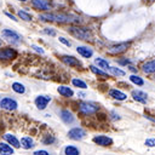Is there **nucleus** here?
Returning a JSON list of instances; mask_svg holds the SVG:
<instances>
[{"label":"nucleus","instance_id":"obj_1","mask_svg":"<svg viewBox=\"0 0 155 155\" xmlns=\"http://www.w3.org/2000/svg\"><path fill=\"white\" fill-rule=\"evenodd\" d=\"M39 19L59 22V23H74L78 21L80 22V18L71 16V15H64V13H41L39 15Z\"/></svg>","mask_w":155,"mask_h":155},{"label":"nucleus","instance_id":"obj_38","mask_svg":"<svg viewBox=\"0 0 155 155\" xmlns=\"http://www.w3.org/2000/svg\"><path fill=\"white\" fill-rule=\"evenodd\" d=\"M119 63H121V64H126V63H130V61H128V59H124V61H120Z\"/></svg>","mask_w":155,"mask_h":155},{"label":"nucleus","instance_id":"obj_13","mask_svg":"<svg viewBox=\"0 0 155 155\" xmlns=\"http://www.w3.org/2000/svg\"><path fill=\"white\" fill-rule=\"evenodd\" d=\"M130 42H120V44H116V45H113L109 47V52L110 53H122L125 52L128 47H130Z\"/></svg>","mask_w":155,"mask_h":155},{"label":"nucleus","instance_id":"obj_7","mask_svg":"<svg viewBox=\"0 0 155 155\" xmlns=\"http://www.w3.org/2000/svg\"><path fill=\"white\" fill-rule=\"evenodd\" d=\"M68 137L73 140H81L86 137V131L81 127H74L68 131Z\"/></svg>","mask_w":155,"mask_h":155},{"label":"nucleus","instance_id":"obj_20","mask_svg":"<svg viewBox=\"0 0 155 155\" xmlns=\"http://www.w3.org/2000/svg\"><path fill=\"white\" fill-rule=\"evenodd\" d=\"M21 147L23 149H25V150L31 149L34 147V140L30 137H27V136L25 137H22V139H21Z\"/></svg>","mask_w":155,"mask_h":155},{"label":"nucleus","instance_id":"obj_18","mask_svg":"<svg viewBox=\"0 0 155 155\" xmlns=\"http://www.w3.org/2000/svg\"><path fill=\"white\" fill-rule=\"evenodd\" d=\"M13 154V147L8 143H1L0 142V155H12Z\"/></svg>","mask_w":155,"mask_h":155},{"label":"nucleus","instance_id":"obj_29","mask_svg":"<svg viewBox=\"0 0 155 155\" xmlns=\"http://www.w3.org/2000/svg\"><path fill=\"white\" fill-rule=\"evenodd\" d=\"M109 70H110L111 74H114V75H116V76H124V75H125V71H124V70H121V69H119V68H115V67H110Z\"/></svg>","mask_w":155,"mask_h":155},{"label":"nucleus","instance_id":"obj_9","mask_svg":"<svg viewBox=\"0 0 155 155\" xmlns=\"http://www.w3.org/2000/svg\"><path fill=\"white\" fill-rule=\"evenodd\" d=\"M61 61H62L64 64L69 65V67H74V68H81V67H82L81 62H80L78 58L73 57V56L64 54V56H62V57H61Z\"/></svg>","mask_w":155,"mask_h":155},{"label":"nucleus","instance_id":"obj_12","mask_svg":"<svg viewBox=\"0 0 155 155\" xmlns=\"http://www.w3.org/2000/svg\"><path fill=\"white\" fill-rule=\"evenodd\" d=\"M96 144L101 145V147H108L110 144H113V139L108 136H104V134H99V136H94L93 139H92Z\"/></svg>","mask_w":155,"mask_h":155},{"label":"nucleus","instance_id":"obj_30","mask_svg":"<svg viewBox=\"0 0 155 155\" xmlns=\"http://www.w3.org/2000/svg\"><path fill=\"white\" fill-rule=\"evenodd\" d=\"M56 142V138L53 137V136H51V134H48V136H45L44 137V139H42V143L44 144H46V145H51L52 143H54Z\"/></svg>","mask_w":155,"mask_h":155},{"label":"nucleus","instance_id":"obj_16","mask_svg":"<svg viewBox=\"0 0 155 155\" xmlns=\"http://www.w3.org/2000/svg\"><path fill=\"white\" fill-rule=\"evenodd\" d=\"M4 139L6 140V143H8L10 145H12L13 148H19V147H21V142L17 139V137H16L15 134L5 133V134H4Z\"/></svg>","mask_w":155,"mask_h":155},{"label":"nucleus","instance_id":"obj_22","mask_svg":"<svg viewBox=\"0 0 155 155\" xmlns=\"http://www.w3.org/2000/svg\"><path fill=\"white\" fill-rule=\"evenodd\" d=\"M142 70H143L144 73H147V74L155 73V59H154V61H150V62H147L145 64H143Z\"/></svg>","mask_w":155,"mask_h":155},{"label":"nucleus","instance_id":"obj_17","mask_svg":"<svg viewBox=\"0 0 155 155\" xmlns=\"http://www.w3.org/2000/svg\"><path fill=\"white\" fill-rule=\"evenodd\" d=\"M76 52L79 54H81L82 57H85V58H90L93 54L92 48H90L88 46H78L76 47Z\"/></svg>","mask_w":155,"mask_h":155},{"label":"nucleus","instance_id":"obj_40","mask_svg":"<svg viewBox=\"0 0 155 155\" xmlns=\"http://www.w3.org/2000/svg\"><path fill=\"white\" fill-rule=\"evenodd\" d=\"M18 1H27V0H18Z\"/></svg>","mask_w":155,"mask_h":155},{"label":"nucleus","instance_id":"obj_42","mask_svg":"<svg viewBox=\"0 0 155 155\" xmlns=\"http://www.w3.org/2000/svg\"><path fill=\"white\" fill-rule=\"evenodd\" d=\"M0 102H1V98H0Z\"/></svg>","mask_w":155,"mask_h":155},{"label":"nucleus","instance_id":"obj_32","mask_svg":"<svg viewBox=\"0 0 155 155\" xmlns=\"http://www.w3.org/2000/svg\"><path fill=\"white\" fill-rule=\"evenodd\" d=\"M44 33H45V34H48V35H51V36H54V35H56V30H53L52 28H45V29H44Z\"/></svg>","mask_w":155,"mask_h":155},{"label":"nucleus","instance_id":"obj_41","mask_svg":"<svg viewBox=\"0 0 155 155\" xmlns=\"http://www.w3.org/2000/svg\"><path fill=\"white\" fill-rule=\"evenodd\" d=\"M0 46H1V41H0Z\"/></svg>","mask_w":155,"mask_h":155},{"label":"nucleus","instance_id":"obj_10","mask_svg":"<svg viewBox=\"0 0 155 155\" xmlns=\"http://www.w3.org/2000/svg\"><path fill=\"white\" fill-rule=\"evenodd\" d=\"M31 5L41 11H50L52 8V5L48 0H31Z\"/></svg>","mask_w":155,"mask_h":155},{"label":"nucleus","instance_id":"obj_19","mask_svg":"<svg viewBox=\"0 0 155 155\" xmlns=\"http://www.w3.org/2000/svg\"><path fill=\"white\" fill-rule=\"evenodd\" d=\"M109 96L113 97L114 99H117V101H125V99L127 98V96H126L124 92H121V91H119V90H115V88H111V90L109 91Z\"/></svg>","mask_w":155,"mask_h":155},{"label":"nucleus","instance_id":"obj_21","mask_svg":"<svg viewBox=\"0 0 155 155\" xmlns=\"http://www.w3.org/2000/svg\"><path fill=\"white\" fill-rule=\"evenodd\" d=\"M57 91H58V93H59L61 96H63V97H73V94H74L73 90L69 88L68 86H59V87L57 88Z\"/></svg>","mask_w":155,"mask_h":155},{"label":"nucleus","instance_id":"obj_36","mask_svg":"<svg viewBox=\"0 0 155 155\" xmlns=\"http://www.w3.org/2000/svg\"><path fill=\"white\" fill-rule=\"evenodd\" d=\"M5 15H6V16H7V17H10V18H11V19H13V21H16V22H17V21H18V19H17V18H16V17H15V16H13V15H11V13H8V12H5Z\"/></svg>","mask_w":155,"mask_h":155},{"label":"nucleus","instance_id":"obj_27","mask_svg":"<svg viewBox=\"0 0 155 155\" xmlns=\"http://www.w3.org/2000/svg\"><path fill=\"white\" fill-rule=\"evenodd\" d=\"M71 84H73L75 87H79V88H82V90H85V88L87 87L86 82H84V81L80 80V79H73V80H71Z\"/></svg>","mask_w":155,"mask_h":155},{"label":"nucleus","instance_id":"obj_34","mask_svg":"<svg viewBox=\"0 0 155 155\" xmlns=\"http://www.w3.org/2000/svg\"><path fill=\"white\" fill-rule=\"evenodd\" d=\"M145 145L148 147H155V138H149L145 140Z\"/></svg>","mask_w":155,"mask_h":155},{"label":"nucleus","instance_id":"obj_28","mask_svg":"<svg viewBox=\"0 0 155 155\" xmlns=\"http://www.w3.org/2000/svg\"><path fill=\"white\" fill-rule=\"evenodd\" d=\"M130 80H131L133 84L138 85V86H142V85H144V81H143V79H142V78H139V76H137V75H131V76H130Z\"/></svg>","mask_w":155,"mask_h":155},{"label":"nucleus","instance_id":"obj_2","mask_svg":"<svg viewBox=\"0 0 155 155\" xmlns=\"http://www.w3.org/2000/svg\"><path fill=\"white\" fill-rule=\"evenodd\" d=\"M68 33H70L73 36H75L80 40H90L92 38L91 31L84 27H69Z\"/></svg>","mask_w":155,"mask_h":155},{"label":"nucleus","instance_id":"obj_11","mask_svg":"<svg viewBox=\"0 0 155 155\" xmlns=\"http://www.w3.org/2000/svg\"><path fill=\"white\" fill-rule=\"evenodd\" d=\"M17 52L15 48L11 47H4L0 48V59H13L16 58Z\"/></svg>","mask_w":155,"mask_h":155},{"label":"nucleus","instance_id":"obj_26","mask_svg":"<svg viewBox=\"0 0 155 155\" xmlns=\"http://www.w3.org/2000/svg\"><path fill=\"white\" fill-rule=\"evenodd\" d=\"M90 69H91V71H92V73H94L96 75H99V76H103V78H108V74H107L105 71H103V70L98 69V68H97V67H94V65H90Z\"/></svg>","mask_w":155,"mask_h":155},{"label":"nucleus","instance_id":"obj_25","mask_svg":"<svg viewBox=\"0 0 155 155\" xmlns=\"http://www.w3.org/2000/svg\"><path fill=\"white\" fill-rule=\"evenodd\" d=\"M17 15H18V17H19L21 19H23V21H27V22L31 21V16H30L28 12L23 11V10H19V11L17 12Z\"/></svg>","mask_w":155,"mask_h":155},{"label":"nucleus","instance_id":"obj_37","mask_svg":"<svg viewBox=\"0 0 155 155\" xmlns=\"http://www.w3.org/2000/svg\"><path fill=\"white\" fill-rule=\"evenodd\" d=\"M111 115H114V116H111V119H113V120H116V119H120V116H119V115H116V114H115L114 111H111Z\"/></svg>","mask_w":155,"mask_h":155},{"label":"nucleus","instance_id":"obj_35","mask_svg":"<svg viewBox=\"0 0 155 155\" xmlns=\"http://www.w3.org/2000/svg\"><path fill=\"white\" fill-rule=\"evenodd\" d=\"M31 48H34L36 52H39V53H45V51L42 50V47H40V46H38V45H31Z\"/></svg>","mask_w":155,"mask_h":155},{"label":"nucleus","instance_id":"obj_4","mask_svg":"<svg viewBox=\"0 0 155 155\" xmlns=\"http://www.w3.org/2000/svg\"><path fill=\"white\" fill-rule=\"evenodd\" d=\"M98 109H99V107L91 102H81L79 104V111L84 115H91V114L98 111Z\"/></svg>","mask_w":155,"mask_h":155},{"label":"nucleus","instance_id":"obj_14","mask_svg":"<svg viewBox=\"0 0 155 155\" xmlns=\"http://www.w3.org/2000/svg\"><path fill=\"white\" fill-rule=\"evenodd\" d=\"M80 154H81L80 149L76 145H73V144L65 145L62 149V153H61V155H80Z\"/></svg>","mask_w":155,"mask_h":155},{"label":"nucleus","instance_id":"obj_3","mask_svg":"<svg viewBox=\"0 0 155 155\" xmlns=\"http://www.w3.org/2000/svg\"><path fill=\"white\" fill-rule=\"evenodd\" d=\"M1 35H2L7 41H10V42H12V44H18V42H21L22 39H23L21 34H18L17 31H15V30H12V29H8V28L2 29V30H1Z\"/></svg>","mask_w":155,"mask_h":155},{"label":"nucleus","instance_id":"obj_39","mask_svg":"<svg viewBox=\"0 0 155 155\" xmlns=\"http://www.w3.org/2000/svg\"><path fill=\"white\" fill-rule=\"evenodd\" d=\"M78 94H79V96H81V97H84V96H85V93H82V92H79Z\"/></svg>","mask_w":155,"mask_h":155},{"label":"nucleus","instance_id":"obj_15","mask_svg":"<svg viewBox=\"0 0 155 155\" xmlns=\"http://www.w3.org/2000/svg\"><path fill=\"white\" fill-rule=\"evenodd\" d=\"M132 97H133L134 101H137V102H139V103H143V104H145L147 101H148V96H147V93L143 92V91H139V90H134V91H132Z\"/></svg>","mask_w":155,"mask_h":155},{"label":"nucleus","instance_id":"obj_33","mask_svg":"<svg viewBox=\"0 0 155 155\" xmlns=\"http://www.w3.org/2000/svg\"><path fill=\"white\" fill-rule=\"evenodd\" d=\"M59 41H61L62 44H64L65 46H68V47H70V46H71V42H70L69 40H67L65 38H63V36H61V38H59Z\"/></svg>","mask_w":155,"mask_h":155},{"label":"nucleus","instance_id":"obj_5","mask_svg":"<svg viewBox=\"0 0 155 155\" xmlns=\"http://www.w3.org/2000/svg\"><path fill=\"white\" fill-rule=\"evenodd\" d=\"M0 107L5 110H15L17 109L18 107V102L13 98V97H10V96H5L1 98V102H0Z\"/></svg>","mask_w":155,"mask_h":155},{"label":"nucleus","instance_id":"obj_23","mask_svg":"<svg viewBox=\"0 0 155 155\" xmlns=\"http://www.w3.org/2000/svg\"><path fill=\"white\" fill-rule=\"evenodd\" d=\"M94 64H97L98 68H102V69H104V70H109V68H110L108 61H105V59H103V58H101V57L94 58Z\"/></svg>","mask_w":155,"mask_h":155},{"label":"nucleus","instance_id":"obj_8","mask_svg":"<svg viewBox=\"0 0 155 155\" xmlns=\"http://www.w3.org/2000/svg\"><path fill=\"white\" fill-rule=\"evenodd\" d=\"M51 97L50 96H46V94H40V96H38L36 98H35V101H34V103H35V105H36V108L39 109V110H44V109H46V107H47V104L51 102Z\"/></svg>","mask_w":155,"mask_h":155},{"label":"nucleus","instance_id":"obj_6","mask_svg":"<svg viewBox=\"0 0 155 155\" xmlns=\"http://www.w3.org/2000/svg\"><path fill=\"white\" fill-rule=\"evenodd\" d=\"M58 114H59L61 120H62L65 125H73V124L76 122V117H75L74 114H73L71 111H69L68 109H61V110L58 111Z\"/></svg>","mask_w":155,"mask_h":155},{"label":"nucleus","instance_id":"obj_31","mask_svg":"<svg viewBox=\"0 0 155 155\" xmlns=\"http://www.w3.org/2000/svg\"><path fill=\"white\" fill-rule=\"evenodd\" d=\"M33 155H54V154H53V153H51V151H48V150L40 149V150L34 151V154H33Z\"/></svg>","mask_w":155,"mask_h":155},{"label":"nucleus","instance_id":"obj_24","mask_svg":"<svg viewBox=\"0 0 155 155\" xmlns=\"http://www.w3.org/2000/svg\"><path fill=\"white\" fill-rule=\"evenodd\" d=\"M12 90H13L16 93H18V94H24V93L27 92L25 86H24L23 84H21V82H13V84H12Z\"/></svg>","mask_w":155,"mask_h":155}]
</instances>
